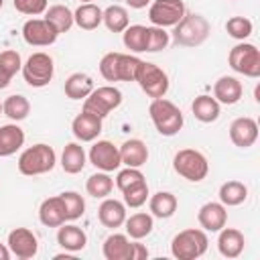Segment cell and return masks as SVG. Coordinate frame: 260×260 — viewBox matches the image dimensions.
<instances>
[{"mask_svg":"<svg viewBox=\"0 0 260 260\" xmlns=\"http://www.w3.org/2000/svg\"><path fill=\"white\" fill-rule=\"evenodd\" d=\"M55 162H57V154H55L53 146L39 142V144H32L20 152L18 171L26 177H37V175H45V173L53 171Z\"/></svg>","mask_w":260,"mask_h":260,"instance_id":"1","label":"cell"},{"mask_svg":"<svg viewBox=\"0 0 260 260\" xmlns=\"http://www.w3.org/2000/svg\"><path fill=\"white\" fill-rule=\"evenodd\" d=\"M148 114H150V120H152L154 128L162 136H175L183 128V122H185L183 112L167 98L152 100L150 106H148Z\"/></svg>","mask_w":260,"mask_h":260,"instance_id":"2","label":"cell"},{"mask_svg":"<svg viewBox=\"0 0 260 260\" xmlns=\"http://www.w3.org/2000/svg\"><path fill=\"white\" fill-rule=\"evenodd\" d=\"M207 236L203 230L187 228L179 232L171 242V254L179 260H195L207 252Z\"/></svg>","mask_w":260,"mask_h":260,"instance_id":"3","label":"cell"},{"mask_svg":"<svg viewBox=\"0 0 260 260\" xmlns=\"http://www.w3.org/2000/svg\"><path fill=\"white\" fill-rule=\"evenodd\" d=\"M209 37V22L201 14H187L175 24L173 39L181 47H197Z\"/></svg>","mask_w":260,"mask_h":260,"instance_id":"4","label":"cell"},{"mask_svg":"<svg viewBox=\"0 0 260 260\" xmlns=\"http://www.w3.org/2000/svg\"><path fill=\"white\" fill-rule=\"evenodd\" d=\"M173 169L183 179H187L191 183H199V181H203L207 177L209 162H207L203 152H199L195 148H181L173 156Z\"/></svg>","mask_w":260,"mask_h":260,"instance_id":"5","label":"cell"},{"mask_svg":"<svg viewBox=\"0 0 260 260\" xmlns=\"http://www.w3.org/2000/svg\"><path fill=\"white\" fill-rule=\"evenodd\" d=\"M22 77L30 87H45L53 79L55 73V63L49 53L37 51L32 53L24 63H22Z\"/></svg>","mask_w":260,"mask_h":260,"instance_id":"6","label":"cell"},{"mask_svg":"<svg viewBox=\"0 0 260 260\" xmlns=\"http://www.w3.org/2000/svg\"><path fill=\"white\" fill-rule=\"evenodd\" d=\"M230 67L236 73H242L246 77H260V51L256 45L252 43H238L236 47H232L230 55H228Z\"/></svg>","mask_w":260,"mask_h":260,"instance_id":"7","label":"cell"},{"mask_svg":"<svg viewBox=\"0 0 260 260\" xmlns=\"http://www.w3.org/2000/svg\"><path fill=\"white\" fill-rule=\"evenodd\" d=\"M120 104H122V91L114 85H102V87H93V91L83 100V112H89L104 120Z\"/></svg>","mask_w":260,"mask_h":260,"instance_id":"8","label":"cell"},{"mask_svg":"<svg viewBox=\"0 0 260 260\" xmlns=\"http://www.w3.org/2000/svg\"><path fill=\"white\" fill-rule=\"evenodd\" d=\"M136 81L140 85V89L156 100V98H165L167 91H169V75L154 63H148V61H142L140 63V69L136 73Z\"/></svg>","mask_w":260,"mask_h":260,"instance_id":"9","label":"cell"},{"mask_svg":"<svg viewBox=\"0 0 260 260\" xmlns=\"http://www.w3.org/2000/svg\"><path fill=\"white\" fill-rule=\"evenodd\" d=\"M185 16L183 0H154L148 8V18L154 26H175Z\"/></svg>","mask_w":260,"mask_h":260,"instance_id":"10","label":"cell"},{"mask_svg":"<svg viewBox=\"0 0 260 260\" xmlns=\"http://www.w3.org/2000/svg\"><path fill=\"white\" fill-rule=\"evenodd\" d=\"M57 28L45 18H30L22 24V39L32 47H49L57 41Z\"/></svg>","mask_w":260,"mask_h":260,"instance_id":"11","label":"cell"},{"mask_svg":"<svg viewBox=\"0 0 260 260\" xmlns=\"http://www.w3.org/2000/svg\"><path fill=\"white\" fill-rule=\"evenodd\" d=\"M89 162L98 169V171H106L112 173L122 165L120 158V148L114 146L110 140H98L93 142V146L89 148Z\"/></svg>","mask_w":260,"mask_h":260,"instance_id":"12","label":"cell"},{"mask_svg":"<svg viewBox=\"0 0 260 260\" xmlns=\"http://www.w3.org/2000/svg\"><path fill=\"white\" fill-rule=\"evenodd\" d=\"M8 250L20 260H28L39 252V240L28 228H16L8 234Z\"/></svg>","mask_w":260,"mask_h":260,"instance_id":"13","label":"cell"},{"mask_svg":"<svg viewBox=\"0 0 260 260\" xmlns=\"http://www.w3.org/2000/svg\"><path fill=\"white\" fill-rule=\"evenodd\" d=\"M258 138V124L254 118H248V116H242V118H236L232 124H230V140L238 146V148H248L256 142Z\"/></svg>","mask_w":260,"mask_h":260,"instance_id":"14","label":"cell"},{"mask_svg":"<svg viewBox=\"0 0 260 260\" xmlns=\"http://www.w3.org/2000/svg\"><path fill=\"white\" fill-rule=\"evenodd\" d=\"M71 132L79 142H91L102 132V118L81 110L71 122Z\"/></svg>","mask_w":260,"mask_h":260,"instance_id":"15","label":"cell"},{"mask_svg":"<svg viewBox=\"0 0 260 260\" xmlns=\"http://www.w3.org/2000/svg\"><path fill=\"white\" fill-rule=\"evenodd\" d=\"M197 221L205 232H219L228 221L225 205L219 201H209L201 205L197 211Z\"/></svg>","mask_w":260,"mask_h":260,"instance_id":"16","label":"cell"},{"mask_svg":"<svg viewBox=\"0 0 260 260\" xmlns=\"http://www.w3.org/2000/svg\"><path fill=\"white\" fill-rule=\"evenodd\" d=\"M98 219L102 225L116 230V228L124 225V221H126V205L118 199L104 197V201L98 207Z\"/></svg>","mask_w":260,"mask_h":260,"instance_id":"17","label":"cell"},{"mask_svg":"<svg viewBox=\"0 0 260 260\" xmlns=\"http://www.w3.org/2000/svg\"><path fill=\"white\" fill-rule=\"evenodd\" d=\"M39 219H41V223L47 225V228H59L61 223L67 221L65 205H63L61 195L47 197V199L41 203V207H39Z\"/></svg>","mask_w":260,"mask_h":260,"instance_id":"18","label":"cell"},{"mask_svg":"<svg viewBox=\"0 0 260 260\" xmlns=\"http://www.w3.org/2000/svg\"><path fill=\"white\" fill-rule=\"evenodd\" d=\"M244 234L236 228H221L219 230V236H217V250L221 256L225 258H238L242 252H244Z\"/></svg>","mask_w":260,"mask_h":260,"instance_id":"19","label":"cell"},{"mask_svg":"<svg viewBox=\"0 0 260 260\" xmlns=\"http://www.w3.org/2000/svg\"><path fill=\"white\" fill-rule=\"evenodd\" d=\"M242 83L232 77V75H221L215 83H213V98L219 102V104H225V106H232V104H238L240 98H242Z\"/></svg>","mask_w":260,"mask_h":260,"instance_id":"20","label":"cell"},{"mask_svg":"<svg viewBox=\"0 0 260 260\" xmlns=\"http://www.w3.org/2000/svg\"><path fill=\"white\" fill-rule=\"evenodd\" d=\"M120 158H122V165L140 169L148 160V146L140 138L124 140L120 146Z\"/></svg>","mask_w":260,"mask_h":260,"instance_id":"21","label":"cell"},{"mask_svg":"<svg viewBox=\"0 0 260 260\" xmlns=\"http://www.w3.org/2000/svg\"><path fill=\"white\" fill-rule=\"evenodd\" d=\"M57 244L67 252H79L87 244V236L79 225L73 223H61L57 232Z\"/></svg>","mask_w":260,"mask_h":260,"instance_id":"22","label":"cell"},{"mask_svg":"<svg viewBox=\"0 0 260 260\" xmlns=\"http://www.w3.org/2000/svg\"><path fill=\"white\" fill-rule=\"evenodd\" d=\"M24 144V130L14 124L0 126V156H12Z\"/></svg>","mask_w":260,"mask_h":260,"instance_id":"23","label":"cell"},{"mask_svg":"<svg viewBox=\"0 0 260 260\" xmlns=\"http://www.w3.org/2000/svg\"><path fill=\"white\" fill-rule=\"evenodd\" d=\"M104 258L106 260H130L132 256V242L124 234H112L104 240Z\"/></svg>","mask_w":260,"mask_h":260,"instance_id":"24","label":"cell"},{"mask_svg":"<svg viewBox=\"0 0 260 260\" xmlns=\"http://www.w3.org/2000/svg\"><path fill=\"white\" fill-rule=\"evenodd\" d=\"M104 10L93 2H81L73 12V22L83 30H93L102 24Z\"/></svg>","mask_w":260,"mask_h":260,"instance_id":"25","label":"cell"},{"mask_svg":"<svg viewBox=\"0 0 260 260\" xmlns=\"http://www.w3.org/2000/svg\"><path fill=\"white\" fill-rule=\"evenodd\" d=\"M85 158H87V154H85L83 146L79 142H69V144H65V148L61 152V169L69 175H77L83 171Z\"/></svg>","mask_w":260,"mask_h":260,"instance_id":"26","label":"cell"},{"mask_svg":"<svg viewBox=\"0 0 260 260\" xmlns=\"http://www.w3.org/2000/svg\"><path fill=\"white\" fill-rule=\"evenodd\" d=\"M93 91V79L87 73H71L65 79V95L69 100H85Z\"/></svg>","mask_w":260,"mask_h":260,"instance_id":"27","label":"cell"},{"mask_svg":"<svg viewBox=\"0 0 260 260\" xmlns=\"http://www.w3.org/2000/svg\"><path fill=\"white\" fill-rule=\"evenodd\" d=\"M191 112L193 116L203 122V124H209V122H215L219 118V102L211 95H197L191 104Z\"/></svg>","mask_w":260,"mask_h":260,"instance_id":"28","label":"cell"},{"mask_svg":"<svg viewBox=\"0 0 260 260\" xmlns=\"http://www.w3.org/2000/svg\"><path fill=\"white\" fill-rule=\"evenodd\" d=\"M124 225H126V234L132 240H142V238H146L152 232L154 221H152V215L150 213L138 211V213H132L130 217H126Z\"/></svg>","mask_w":260,"mask_h":260,"instance_id":"29","label":"cell"},{"mask_svg":"<svg viewBox=\"0 0 260 260\" xmlns=\"http://www.w3.org/2000/svg\"><path fill=\"white\" fill-rule=\"evenodd\" d=\"M148 207H150V213L154 217L167 219L177 211V197L173 193H169V191H158V193H154L150 197Z\"/></svg>","mask_w":260,"mask_h":260,"instance_id":"30","label":"cell"},{"mask_svg":"<svg viewBox=\"0 0 260 260\" xmlns=\"http://www.w3.org/2000/svg\"><path fill=\"white\" fill-rule=\"evenodd\" d=\"M22 69V61H20V55L12 49L8 51H2L0 53V89L8 87L10 79Z\"/></svg>","mask_w":260,"mask_h":260,"instance_id":"31","label":"cell"},{"mask_svg":"<svg viewBox=\"0 0 260 260\" xmlns=\"http://www.w3.org/2000/svg\"><path fill=\"white\" fill-rule=\"evenodd\" d=\"M246 197H248V187L240 181H225L219 187V203H223L225 207H236L244 203Z\"/></svg>","mask_w":260,"mask_h":260,"instance_id":"32","label":"cell"},{"mask_svg":"<svg viewBox=\"0 0 260 260\" xmlns=\"http://www.w3.org/2000/svg\"><path fill=\"white\" fill-rule=\"evenodd\" d=\"M45 20H49L55 28H57V32L61 35V32H67L75 22H73V12L65 6V4H53V6H49L47 10H45Z\"/></svg>","mask_w":260,"mask_h":260,"instance_id":"33","label":"cell"},{"mask_svg":"<svg viewBox=\"0 0 260 260\" xmlns=\"http://www.w3.org/2000/svg\"><path fill=\"white\" fill-rule=\"evenodd\" d=\"M2 114L8 116L12 122H20V120H24L30 114V102L24 95H20V93L8 95L2 102Z\"/></svg>","mask_w":260,"mask_h":260,"instance_id":"34","label":"cell"},{"mask_svg":"<svg viewBox=\"0 0 260 260\" xmlns=\"http://www.w3.org/2000/svg\"><path fill=\"white\" fill-rule=\"evenodd\" d=\"M102 22L106 24V28L110 32H124V28L130 24V18H128V10L120 4H112L104 10V18Z\"/></svg>","mask_w":260,"mask_h":260,"instance_id":"35","label":"cell"},{"mask_svg":"<svg viewBox=\"0 0 260 260\" xmlns=\"http://www.w3.org/2000/svg\"><path fill=\"white\" fill-rule=\"evenodd\" d=\"M146 30L148 26L144 24H128L124 28V47L130 49L132 53H144L146 51Z\"/></svg>","mask_w":260,"mask_h":260,"instance_id":"36","label":"cell"},{"mask_svg":"<svg viewBox=\"0 0 260 260\" xmlns=\"http://www.w3.org/2000/svg\"><path fill=\"white\" fill-rule=\"evenodd\" d=\"M85 189H87V193H89L91 197H95V199H104V197H108V195L112 193V189H114V179H112L106 171L93 173V175L87 179Z\"/></svg>","mask_w":260,"mask_h":260,"instance_id":"37","label":"cell"},{"mask_svg":"<svg viewBox=\"0 0 260 260\" xmlns=\"http://www.w3.org/2000/svg\"><path fill=\"white\" fill-rule=\"evenodd\" d=\"M140 63H142V59H138L136 55L120 53L118 55V81H136Z\"/></svg>","mask_w":260,"mask_h":260,"instance_id":"38","label":"cell"},{"mask_svg":"<svg viewBox=\"0 0 260 260\" xmlns=\"http://www.w3.org/2000/svg\"><path fill=\"white\" fill-rule=\"evenodd\" d=\"M61 199H63V205H65V215H67V221H75L83 215L85 211V201L79 193L75 191H63L61 193Z\"/></svg>","mask_w":260,"mask_h":260,"instance_id":"39","label":"cell"},{"mask_svg":"<svg viewBox=\"0 0 260 260\" xmlns=\"http://www.w3.org/2000/svg\"><path fill=\"white\" fill-rule=\"evenodd\" d=\"M225 30L236 41H246L252 35V20L246 16H232L225 22Z\"/></svg>","mask_w":260,"mask_h":260,"instance_id":"40","label":"cell"},{"mask_svg":"<svg viewBox=\"0 0 260 260\" xmlns=\"http://www.w3.org/2000/svg\"><path fill=\"white\" fill-rule=\"evenodd\" d=\"M122 195H124V205L126 207H132V209L142 207L146 203V199H148V183L142 181L138 185H132L126 191H122Z\"/></svg>","mask_w":260,"mask_h":260,"instance_id":"41","label":"cell"},{"mask_svg":"<svg viewBox=\"0 0 260 260\" xmlns=\"http://www.w3.org/2000/svg\"><path fill=\"white\" fill-rule=\"evenodd\" d=\"M169 32L162 28V26H148L146 30V51L148 53H156V51H162L167 49L169 45Z\"/></svg>","mask_w":260,"mask_h":260,"instance_id":"42","label":"cell"},{"mask_svg":"<svg viewBox=\"0 0 260 260\" xmlns=\"http://www.w3.org/2000/svg\"><path fill=\"white\" fill-rule=\"evenodd\" d=\"M142 181H146V179H144V175H142L140 169H136V167H126L124 171L118 173V177H116V187H118L120 191H126L128 187L138 185V183H142Z\"/></svg>","mask_w":260,"mask_h":260,"instance_id":"43","label":"cell"},{"mask_svg":"<svg viewBox=\"0 0 260 260\" xmlns=\"http://www.w3.org/2000/svg\"><path fill=\"white\" fill-rule=\"evenodd\" d=\"M118 55L120 53H106L100 61V73L106 81H118Z\"/></svg>","mask_w":260,"mask_h":260,"instance_id":"44","label":"cell"},{"mask_svg":"<svg viewBox=\"0 0 260 260\" xmlns=\"http://www.w3.org/2000/svg\"><path fill=\"white\" fill-rule=\"evenodd\" d=\"M49 0H14V8L26 16H39L43 14L49 6Z\"/></svg>","mask_w":260,"mask_h":260,"instance_id":"45","label":"cell"},{"mask_svg":"<svg viewBox=\"0 0 260 260\" xmlns=\"http://www.w3.org/2000/svg\"><path fill=\"white\" fill-rule=\"evenodd\" d=\"M144 258H148V250L142 244L132 242V256H130V260H144Z\"/></svg>","mask_w":260,"mask_h":260,"instance_id":"46","label":"cell"},{"mask_svg":"<svg viewBox=\"0 0 260 260\" xmlns=\"http://www.w3.org/2000/svg\"><path fill=\"white\" fill-rule=\"evenodd\" d=\"M126 4H128L130 8H136V10H140V8L148 6V4H150V0H126Z\"/></svg>","mask_w":260,"mask_h":260,"instance_id":"47","label":"cell"},{"mask_svg":"<svg viewBox=\"0 0 260 260\" xmlns=\"http://www.w3.org/2000/svg\"><path fill=\"white\" fill-rule=\"evenodd\" d=\"M10 258V250L6 244H0V260H8Z\"/></svg>","mask_w":260,"mask_h":260,"instance_id":"48","label":"cell"},{"mask_svg":"<svg viewBox=\"0 0 260 260\" xmlns=\"http://www.w3.org/2000/svg\"><path fill=\"white\" fill-rule=\"evenodd\" d=\"M2 4H4V0H0V8H2Z\"/></svg>","mask_w":260,"mask_h":260,"instance_id":"49","label":"cell"},{"mask_svg":"<svg viewBox=\"0 0 260 260\" xmlns=\"http://www.w3.org/2000/svg\"><path fill=\"white\" fill-rule=\"evenodd\" d=\"M81 2H93V0H81Z\"/></svg>","mask_w":260,"mask_h":260,"instance_id":"50","label":"cell"},{"mask_svg":"<svg viewBox=\"0 0 260 260\" xmlns=\"http://www.w3.org/2000/svg\"><path fill=\"white\" fill-rule=\"evenodd\" d=\"M0 114H2V104H0Z\"/></svg>","mask_w":260,"mask_h":260,"instance_id":"51","label":"cell"}]
</instances>
